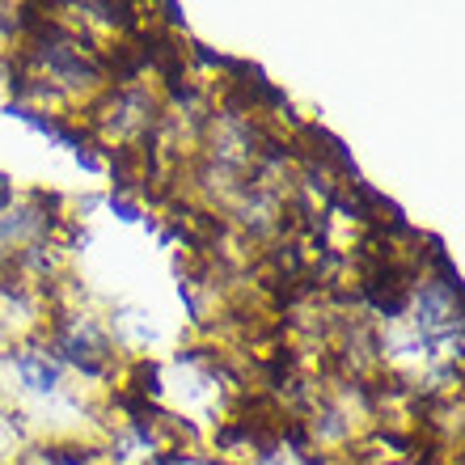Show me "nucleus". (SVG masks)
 I'll return each instance as SVG.
<instances>
[{
  "instance_id": "1",
  "label": "nucleus",
  "mask_w": 465,
  "mask_h": 465,
  "mask_svg": "<svg viewBox=\"0 0 465 465\" xmlns=\"http://www.w3.org/2000/svg\"><path fill=\"white\" fill-rule=\"evenodd\" d=\"M17 377H22L35 393H51L55 385H60V368L47 364V355L25 351V355H17Z\"/></svg>"
}]
</instances>
